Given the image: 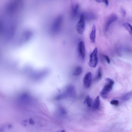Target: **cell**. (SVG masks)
I'll use <instances>...</instances> for the list:
<instances>
[{
    "label": "cell",
    "instance_id": "obj_1",
    "mask_svg": "<svg viewBox=\"0 0 132 132\" xmlns=\"http://www.w3.org/2000/svg\"><path fill=\"white\" fill-rule=\"evenodd\" d=\"M63 17L59 15L55 18L53 20L50 27V33L52 35L57 33L60 31L62 24Z\"/></svg>",
    "mask_w": 132,
    "mask_h": 132
},
{
    "label": "cell",
    "instance_id": "obj_2",
    "mask_svg": "<svg viewBox=\"0 0 132 132\" xmlns=\"http://www.w3.org/2000/svg\"><path fill=\"white\" fill-rule=\"evenodd\" d=\"M106 80V83L104 86L100 93L101 96L104 98H107L108 94L112 89L114 84L113 81L111 79L107 78Z\"/></svg>",
    "mask_w": 132,
    "mask_h": 132
},
{
    "label": "cell",
    "instance_id": "obj_3",
    "mask_svg": "<svg viewBox=\"0 0 132 132\" xmlns=\"http://www.w3.org/2000/svg\"><path fill=\"white\" fill-rule=\"evenodd\" d=\"M98 62L97 49L95 48L90 54L89 64L90 67L95 68Z\"/></svg>",
    "mask_w": 132,
    "mask_h": 132
},
{
    "label": "cell",
    "instance_id": "obj_4",
    "mask_svg": "<svg viewBox=\"0 0 132 132\" xmlns=\"http://www.w3.org/2000/svg\"><path fill=\"white\" fill-rule=\"evenodd\" d=\"M85 19L84 14H81L76 27V30L78 33L82 34L83 33L85 28Z\"/></svg>",
    "mask_w": 132,
    "mask_h": 132
},
{
    "label": "cell",
    "instance_id": "obj_5",
    "mask_svg": "<svg viewBox=\"0 0 132 132\" xmlns=\"http://www.w3.org/2000/svg\"><path fill=\"white\" fill-rule=\"evenodd\" d=\"M78 50L80 57L82 60H84L85 56L86 50L84 43L83 41H81L79 43Z\"/></svg>",
    "mask_w": 132,
    "mask_h": 132
},
{
    "label": "cell",
    "instance_id": "obj_6",
    "mask_svg": "<svg viewBox=\"0 0 132 132\" xmlns=\"http://www.w3.org/2000/svg\"><path fill=\"white\" fill-rule=\"evenodd\" d=\"M83 84L86 88L90 87L92 82V75L90 72H87L85 75L83 79Z\"/></svg>",
    "mask_w": 132,
    "mask_h": 132
},
{
    "label": "cell",
    "instance_id": "obj_7",
    "mask_svg": "<svg viewBox=\"0 0 132 132\" xmlns=\"http://www.w3.org/2000/svg\"><path fill=\"white\" fill-rule=\"evenodd\" d=\"M118 18V16L116 14H113L110 15L108 18L105 23L104 29L107 31L112 23L116 21Z\"/></svg>",
    "mask_w": 132,
    "mask_h": 132
},
{
    "label": "cell",
    "instance_id": "obj_8",
    "mask_svg": "<svg viewBox=\"0 0 132 132\" xmlns=\"http://www.w3.org/2000/svg\"><path fill=\"white\" fill-rule=\"evenodd\" d=\"M67 97H74L76 96V93L75 87L72 85L68 86L64 92Z\"/></svg>",
    "mask_w": 132,
    "mask_h": 132
},
{
    "label": "cell",
    "instance_id": "obj_9",
    "mask_svg": "<svg viewBox=\"0 0 132 132\" xmlns=\"http://www.w3.org/2000/svg\"><path fill=\"white\" fill-rule=\"evenodd\" d=\"M79 5L77 4H73L71 6V14L72 16L74 18L77 15L79 9Z\"/></svg>",
    "mask_w": 132,
    "mask_h": 132
},
{
    "label": "cell",
    "instance_id": "obj_10",
    "mask_svg": "<svg viewBox=\"0 0 132 132\" xmlns=\"http://www.w3.org/2000/svg\"><path fill=\"white\" fill-rule=\"evenodd\" d=\"M96 31V28L94 24L92 27V30L90 35V39L92 43H94L95 41Z\"/></svg>",
    "mask_w": 132,
    "mask_h": 132
},
{
    "label": "cell",
    "instance_id": "obj_11",
    "mask_svg": "<svg viewBox=\"0 0 132 132\" xmlns=\"http://www.w3.org/2000/svg\"><path fill=\"white\" fill-rule=\"evenodd\" d=\"M100 105V100L99 96H97L95 98L93 103L92 106L94 110H97L99 108Z\"/></svg>",
    "mask_w": 132,
    "mask_h": 132
},
{
    "label": "cell",
    "instance_id": "obj_12",
    "mask_svg": "<svg viewBox=\"0 0 132 132\" xmlns=\"http://www.w3.org/2000/svg\"><path fill=\"white\" fill-rule=\"evenodd\" d=\"M102 70L101 67H100L98 69L97 74L95 77V80L97 81L100 80L102 78Z\"/></svg>",
    "mask_w": 132,
    "mask_h": 132
},
{
    "label": "cell",
    "instance_id": "obj_13",
    "mask_svg": "<svg viewBox=\"0 0 132 132\" xmlns=\"http://www.w3.org/2000/svg\"><path fill=\"white\" fill-rule=\"evenodd\" d=\"M85 19L89 20H92L95 19L96 16L93 13L89 12L84 14Z\"/></svg>",
    "mask_w": 132,
    "mask_h": 132
},
{
    "label": "cell",
    "instance_id": "obj_14",
    "mask_svg": "<svg viewBox=\"0 0 132 132\" xmlns=\"http://www.w3.org/2000/svg\"><path fill=\"white\" fill-rule=\"evenodd\" d=\"M84 103L86 104L89 107L92 106L93 103L92 98L89 96H87L85 98Z\"/></svg>",
    "mask_w": 132,
    "mask_h": 132
},
{
    "label": "cell",
    "instance_id": "obj_15",
    "mask_svg": "<svg viewBox=\"0 0 132 132\" xmlns=\"http://www.w3.org/2000/svg\"><path fill=\"white\" fill-rule=\"evenodd\" d=\"M82 69L80 66L77 67L74 70L73 73V75L75 76H77L80 75L82 72Z\"/></svg>",
    "mask_w": 132,
    "mask_h": 132
},
{
    "label": "cell",
    "instance_id": "obj_16",
    "mask_svg": "<svg viewBox=\"0 0 132 132\" xmlns=\"http://www.w3.org/2000/svg\"><path fill=\"white\" fill-rule=\"evenodd\" d=\"M123 27L131 35H132V26L128 23H125L123 24Z\"/></svg>",
    "mask_w": 132,
    "mask_h": 132
},
{
    "label": "cell",
    "instance_id": "obj_17",
    "mask_svg": "<svg viewBox=\"0 0 132 132\" xmlns=\"http://www.w3.org/2000/svg\"><path fill=\"white\" fill-rule=\"evenodd\" d=\"M132 97V91L128 92L123 96L121 99L124 101L129 99Z\"/></svg>",
    "mask_w": 132,
    "mask_h": 132
},
{
    "label": "cell",
    "instance_id": "obj_18",
    "mask_svg": "<svg viewBox=\"0 0 132 132\" xmlns=\"http://www.w3.org/2000/svg\"><path fill=\"white\" fill-rule=\"evenodd\" d=\"M110 103L112 105L117 106L119 102L117 100H113L110 102Z\"/></svg>",
    "mask_w": 132,
    "mask_h": 132
},
{
    "label": "cell",
    "instance_id": "obj_19",
    "mask_svg": "<svg viewBox=\"0 0 132 132\" xmlns=\"http://www.w3.org/2000/svg\"><path fill=\"white\" fill-rule=\"evenodd\" d=\"M103 56L108 63L109 64L110 63V60L109 57L105 55H103Z\"/></svg>",
    "mask_w": 132,
    "mask_h": 132
},
{
    "label": "cell",
    "instance_id": "obj_20",
    "mask_svg": "<svg viewBox=\"0 0 132 132\" xmlns=\"http://www.w3.org/2000/svg\"><path fill=\"white\" fill-rule=\"evenodd\" d=\"M120 11L122 15L123 16H125L126 14V12L125 10L122 8H121L120 9Z\"/></svg>",
    "mask_w": 132,
    "mask_h": 132
},
{
    "label": "cell",
    "instance_id": "obj_21",
    "mask_svg": "<svg viewBox=\"0 0 132 132\" xmlns=\"http://www.w3.org/2000/svg\"><path fill=\"white\" fill-rule=\"evenodd\" d=\"M29 123L31 125H34L35 123L34 121V120L31 118H30L29 119Z\"/></svg>",
    "mask_w": 132,
    "mask_h": 132
},
{
    "label": "cell",
    "instance_id": "obj_22",
    "mask_svg": "<svg viewBox=\"0 0 132 132\" xmlns=\"http://www.w3.org/2000/svg\"><path fill=\"white\" fill-rule=\"evenodd\" d=\"M103 2H104L106 5H108V0H103Z\"/></svg>",
    "mask_w": 132,
    "mask_h": 132
},
{
    "label": "cell",
    "instance_id": "obj_23",
    "mask_svg": "<svg viewBox=\"0 0 132 132\" xmlns=\"http://www.w3.org/2000/svg\"><path fill=\"white\" fill-rule=\"evenodd\" d=\"M60 132H65L64 130H62Z\"/></svg>",
    "mask_w": 132,
    "mask_h": 132
}]
</instances>
